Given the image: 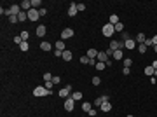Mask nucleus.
Returning <instances> with one entry per match:
<instances>
[{
	"instance_id": "f257e3e1",
	"label": "nucleus",
	"mask_w": 157,
	"mask_h": 117,
	"mask_svg": "<svg viewBox=\"0 0 157 117\" xmlns=\"http://www.w3.org/2000/svg\"><path fill=\"white\" fill-rule=\"evenodd\" d=\"M31 93H33V96L40 98V96H49V94H52V89H46V86H37Z\"/></svg>"
},
{
	"instance_id": "f03ea898",
	"label": "nucleus",
	"mask_w": 157,
	"mask_h": 117,
	"mask_svg": "<svg viewBox=\"0 0 157 117\" xmlns=\"http://www.w3.org/2000/svg\"><path fill=\"white\" fill-rule=\"evenodd\" d=\"M101 31H103V35H105V37H112V35L115 33V26H114V25H110V23H107V25H103Z\"/></svg>"
},
{
	"instance_id": "7ed1b4c3",
	"label": "nucleus",
	"mask_w": 157,
	"mask_h": 117,
	"mask_svg": "<svg viewBox=\"0 0 157 117\" xmlns=\"http://www.w3.org/2000/svg\"><path fill=\"white\" fill-rule=\"evenodd\" d=\"M73 108H75V100L72 96L65 98V110L66 112H73Z\"/></svg>"
},
{
	"instance_id": "20e7f679",
	"label": "nucleus",
	"mask_w": 157,
	"mask_h": 117,
	"mask_svg": "<svg viewBox=\"0 0 157 117\" xmlns=\"http://www.w3.org/2000/svg\"><path fill=\"white\" fill-rule=\"evenodd\" d=\"M70 94H72V86H65L63 89H59V98H68Z\"/></svg>"
},
{
	"instance_id": "39448f33",
	"label": "nucleus",
	"mask_w": 157,
	"mask_h": 117,
	"mask_svg": "<svg viewBox=\"0 0 157 117\" xmlns=\"http://www.w3.org/2000/svg\"><path fill=\"white\" fill-rule=\"evenodd\" d=\"M73 37V30L72 28H65L61 31V40H66V39H72Z\"/></svg>"
},
{
	"instance_id": "423d86ee",
	"label": "nucleus",
	"mask_w": 157,
	"mask_h": 117,
	"mask_svg": "<svg viewBox=\"0 0 157 117\" xmlns=\"http://www.w3.org/2000/svg\"><path fill=\"white\" fill-rule=\"evenodd\" d=\"M40 18V14H39V10L37 9H30L28 10V19L30 21H37Z\"/></svg>"
},
{
	"instance_id": "0eeeda50",
	"label": "nucleus",
	"mask_w": 157,
	"mask_h": 117,
	"mask_svg": "<svg viewBox=\"0 0 157 117\" xmlns=\"http://www.w3.org/2000/svg\"><path fill=\"white\" fill-rule=\"evenodd\" d=\"M124 47V42H122V40H120V42H119V40H112V42H110V49H114V51H119V49H122Z\"/></svg>"
},
{
	"instance_id": "6e6552de",
	"label": "nucleus",
	"mask_w": 157,
	"mask_h": 117,
	"mask_svg": "<svg viewBox=\"0 0 157 117\" xmlns=\"http://www.w3.org/2000/svg\"><path fill=\"white\" fill-rule=\"evenodd\" d=\"M124 47L129 49V51H131V49H134V47H138V46H136V40H134V39H128V40H124Z\"/></svg>"
},
{
	"instance_id": "1a4fd4ad",
	"label": "nucleus",
	"mask_w": 157,
	"mask_h": 117,
	"mask_svg": "<svg viewBox=\"0 0 157 117\" xmlns=\"http://www.w3.org/2000/svg\"><path fill=\"white\" fill-rule=\"evenodd\" d=\"M96 61H101V63H107V61H108V56H107V52H105V51H99V52H98V56H96Z\"/></svg>"
},
{
	"instance_id": "9d476101",
	"label": "nucleus",
	"mask_w": 157,
	"mask_h": 117,
	"mask_svg": "<svg viewBox=\"0 0 157 117\" xmlns=\"http://www.w3.org/2000/svg\"><path fill=\"white\" fill-rule=\"evenodd\" d=\"M19 5H21V9L25 10V12H28V10L31 9V0H23Z\"/></svg>"
},
{
	"instance_id": "9b49d317",
	"label": "nucleus",
	"mask_w": 157,
	"mask_h": 117,
	"mask_svg": "<svg viewBox=\"0 0 157 117\" xmlns=\"http://www.w3.org/2000/svg\"><path fill=\"white\" fill-rule=\"evenodd\" d=\"M35 33H37V37H44L46 35V25H39L37 30H35Z\"/></svg>"
},
{
	"instance_id": "f8f14e48",
	"label": "nucleus",
	"mask_w": 157,
	"mask_h": 117,
	"mask_svg": "<svg viewBox=\"0 0 157 117\" xmlns=\"http://www.w3.org/2000/svg\"><path fill=\"white\" fill-rule=\"evenodd\" d=\"M77 12H78V10H77V4H72V5L68 7V16H70V18H73Z\"/></svg>"
},
{
	"instance_id": "ddd939ff",
	"label": "nucleus",
	"mask_w": 157,
	"mask_h": 117,
	"mask_svg": "<svg viewBox=\"0 0 157 117\" xmlns=\"http://www.w3.org/2000/svg\"><path fill=\"white\" fill-rule=\"evenodd\" d=\"M96 56H98V51H96L94 47H89V49H87V58L96 59Z\"/></svg>"
},
{
	"instance_id": "4468645a",
	"label": "nucleus",
	"mask_w": 157,
	"mask_h": 117,
	"mask_svg": "<svg viewBox=\"0 0 157 117\" xmlns=\"http://www.w3.org/2000/svg\"><path fill=\"white\" fill-rule=\"evenodd\" d=\"M54 47L58 49V51H61V52H63V51H66V46H65V40H58V42L54 44Z\"/></svg>"
},
{
	"instance_id": "2eb2a0df",
	"label": "nucleus",
	"mask_w": 157,
	"mask_h": 117,
	"mask_svg": "<svg viewBox=\"0 0 157 117\" xmlns=\"http://www.w3.org/2000/svg\"><path fill=\"white\" fill-rule=\"evenodd\" d=\"M108 23H110V25H114V26H115V25H117V23H120V19H119V16H117V14H112V16H110V18H108Z\"/></svg>"
},
{
	"instance_id": "dca6fc26",
	"label": "nucleus",
	"mask_w": 157,
	"mask_h": 117,
	"mask_svg": "<svg viewBox=\"0 0 157 117\" xmlns=\"http://www.w3.org/2000/svg\"><path fill=\"white\" fill-rule=\"evenodd\" d=\"M40 49L47 52V51H51V49H52V46H51V44H49V42H47V40H44V42L40 44Z\"/></svg>"
},
{
	"instance_id": "f3484780",
	"label": "nucleus",
	"mask_w": 157,
	"mask_h": 117,
	"mask_svg": "<svg viewBox=\"0 0 157 117\" xmlns=\"http://www.w3.org/2000/svg\"><path fill=\"white\" fill-rule=\"evenodd\" d=\"M138 42V44H145V40H147V37H145V33H136V39H134Z\"/></svg>"
},
{
	"instance_id": "a211bd4d",
	"label": "nucleus",
	"mask_w": 157,
	"mask_h": 117,
	"mask_svg": "<svg viewBox=\"0 0 157 117\" xmlns=\"http://www.w3.org/2000/svg\"><path fill=\"white\" fill-rule=\"evenodd\" d=\"M99 110H101V112H110V110H112V105H110L108 101H105V103H101Z\"/></svg>"
},
{
	"instance_id": "6ab92c4d",
	"label": "nucleus",
	"mask_w": 157,
	"mask_h": 117,
	"mask_svg": "<svg viewBox=\"0 0 157 117\" xmlns=\"http://www.w3.org/2000/svg\"><path fill=\"white\" fill-rule=\"evenodd\" d=\"M18 19H19V23H23V21H26V19H28V12L21 10L19 14H18Z\"/></svg>"
},
{
	"instance_id": "aec40b11",
	"label": "nucleus",
	"mask_w": 157,
	"mask_h": 117,
	"mask_svg": "<svg viewBox=\"0 0 157 117\" xmlns=\"http://www.w3.org/2000/svg\"><path fill=\"white\" fill-rule=\"evenodd\" d=\"M72 56H73V54H72V51H68V49H66V51H63V56H61V58L65 59V61H70V59H72Z\"/></svg>"
},
{
	"instance_id": "412c9836",
	"label": "nucleus",
	"mask_w": 157,
	"mask_h": 117,
	"mask_svg": "<svg viewBox=\"0 0 157 117\" xmlns=\"http://www.w3.org/2000/svg\"><path fill=\"white\" fill-rule=\"evenodd\" d=\"M114 59H124V52H122V49L114 51Z\"/></svg>"
},
{
	"instance_id": "4be33fe9",
	"label": "nucleus",
	"mask_w": 157,
	"mask_h": 117,
	"mask_svg": "<svg viewBox=\"0 0 157 117\" xmlns=\"http://www.w3.org/2000/svg\"><path fill=\"white\" fill-rule=\"evenodd\" d=\"M70 96L73 98L75 101H78V100H82V93H80V91H73V93H72Z\"/></svg>"
},
{
	"instance_id": "5701e85b",
	"label": "nucleus",
	"mask_w": 157,
	"mask_h": 117,
	"mask_svg": "<svg viewBox=\"0 0 157 117\" xmlns=\"http://www.w3.org/2000/svg\"><path fill=\"white\" fill-rule=\"evenodd\" d=\"M19 35H21V39H23V42H28V39H30V33L26 31V30H23V31L19 33Z\"/></svg>"
},
{
	"instance_id": "b1692460",
	"label": "nucleus",
	"mask_w": 157,
	"mask_h": 117,
	"mask_svg": "<svg viewBox=\"0 0 157 117\" xmlns=\"http://www.w3.org/2000/svg\"><path fill=\"white\" fill-rule=\"evenodd\" d=\"M91 108H93V103H89V101H86V103H82V110H84V112H89Z\"/></svg>"
},
{
	"instance_id": "393cba45",
	"label": "nucleus",
	"mask_w": 157,
	"mask_h": 117,
	"mask_svg": "<svg viewBox=\"0 0 157 117\" xmlns=\"http://www.w3.org/2000/svg\"><path fill=\"white\" fill-rule=\"evenodd\" d=\"M40 5H42V2H40V0H31V9H37V10H39Z\"/></svg>"
},
{
	"instance_id": "a878e982",
	"label": "nucleus",
	"mask_w": 157,
	"mask_h": 117,
	"mask_svg": "<svg viewBox=\"0 0 157 117\" xmlns=\"http://www.w3.org/2000/svg\"><path fill=\"white\" fill-rule=\"evenodd\" d=\"M122 63H124L126 68H129V67L133 65V59H131V58H124V59H122Z\"/></svg>"
},
{
	"instance_id": "bb28decb",
	"label": "nucleus",
	"mask_w": 157,
	"mask_h": 117,
	"mask_svg": "<svg viewBox=\"0 0 157 117\" xmlns=\"http://www.w3.org/2000/svg\"><path fill=\"white\" fill-rule=\"evenodd\" d=\"M91 82H93V86H99V84H101V79H99L98 75H96V77H93V79H91Z\"/></svg>"
},
{
	"instance_id": "cd10ccee",
	"label": "nucleus",
	"mask_w": 157,
	"mask_h": 117,
	"mask_svg": "<svg viewBox=\"0 0 157 117\" xmlns=\"http://www.w3.org/2000/svg\"><path fill=\"white\" fill-rule=\"evenodd\" d=\"M105 67H107V65H105V63H101V61H98V63H96V67H94V68H96V70H99V72H101V70H105Z\"/></svg>"
},
{
	"instance_id": "c85d7f7f",
	"label": "nucleus",
	"mask_w": 157,
	"mask_h": 117,
	"mask_svg": "<svg viewBox=\"0 0 157 117\" xmlns=\"http://www.w3.org/2000/svg\"><path fill=\"white\" fill-rule=\"evenodd\" d=\"M138 51H140L141 54H145V52H147V46H145V44H140V46H138Z\"/></svg>"
},
{
	"instance_id": "c756f323",
	"label": "nucleus",
	"mask_w": 157,
	"mask_h": 117,
	"mask_svg": "<svg viewBox=\"0 0 157 117\" xmlns=\"http://www.w3.org/2000/svg\"><path fill=\"white\" fill-rule=\"evenodd\" d=\"M28 47H30V46H28V42H23V44L19 46V49L23 51V52H26V51H28Z\"/></svg>"
},
{
	"instance_id": "7c9ffc66",
	"label": "nucleus",
	"mask_w": 157,
	"mask_h": 117,
	"mask_svg": "<svg viewBox=\"0 0 157 117\" xmlns=\"http://www.w3.org/2000/svg\"><path fill=\"white\" fill-rule=\"evenodd\" d=\"M89 61H91V58H87V56H82V58H80V63H82V65H89Z\"/></svg>"
},
{
	"instance_id": "2f4dec72",
	"label": "nucleus",
	"mask_w": 157,
	"mask_h": 117,
	"mask_svg": "<svg viewBox=\"0 0 157 117\" xmlns=\"http://www.w3.org/2000/svg\"><path fill=\"white\" fill-rule=\"evenodd\" d=\"M154 72H155V70L152 68V65H150V67H147V68H145V73H147V75H154Z\"/></svg>"
},
{
	"instance_id": "473e14b6",
	"label": "nucleus",
	"mask_w": 157,
	"mask_h": 117,
	"mask_svg": "<svg viewBox=\"0 0 157 117\" xmlns=\"http://www.w3.org/2000/svg\"><path fill=\"white\" fill-rule=\"evenodd\" d=\"M14 42H16V44H18V47H19L21 44H23V39H21V35H16V37H14Z\"/></svg>"
},
{
	"instance_id": "72a5a7b5",
	"label": "nucleus",
	"mask_w": 157,
	"mask_h": 117,
	"mask_svg": "<svg viewBox=\"0 0 157 117\" xmlns=\"http://www.w3.org/2000/svg\"><path fill=\"white\" fill-rule=\"evenodd\" d=\"M9 23H19V19H18V16H9Z\"/></svg>"
},
{
	"instance_id": "f704fd0d",
	"label": "nucleus",
	"mask_w": 157,
	"mask_h": 117,
	"mask_svg": "<svg viewBox=\"0 0 157 117\" xmlns=\"http://www.w3.org/2000/svg\"><path fill=\"white\" fill-rule=\"evenodd\" d=\"M44 80H46V82H47V80H52V75H51L49 72H46V73H44Z\"/></svg>"
},
{
	"instance_id": "c9c22d12",
	"label": "nucleus",
	"mask_w": 157,
	"mask_h": 117,
	"mask_svg": "<svg viewBox=\"0 0 157 117\" xmlns=\"http://www.w3.org/2000/svg\"><path fill=\"white\" fill-rule=\"evenodd\" d=\"M122 30H124V25H122V23H117V25H115V31H122Z\"/></svg>"
},
{
	"instance_id": "e433bc0d",
	"label": "nucleus",
	"mask_w": 157,
	"mask_h": 117,
	"mask_svg": "<svg viewBox=\"0 0 157 117\" xmlns=\"http://www.w3.org/2000/svg\"><path fill=\"white\" fill-rule=\"evenodd\" d=\"M39 14H40V16H46V14H47V9H46V7H40V9H39Z\"/></svg>"
},
{
	"instance_id": "4c0bfd02",
	"label": "nucleus",
	"mask_w": 157,
	"mask_h": 117,
	"mask_svg": "<svg viewBox=\"0 0 157 117\" xmlns=\"http://www.w3.org/2000/svg\"><path fill=\"white\" fill-rule=\"evenodd\" d=\"M145 46H147V47H154V42H152V39H147V40H145Z\"/></svg>"
},
{
	"instance_id": "58836bf2",
	"label": "nucleus",
	"mask_w": 157,
	"mask_h": 117,
	"mask_svg": "<svg viewBox=\"0 0 157 117\" xmlns=\"http://www.w3.org/2000/svg\"><path fill=\"white\" fill-rule=\"evenodd\" d=\"M77 10H80V12L86 10V4H77Z\"/></svg>"
},
{
	"instance_id": "ea45409f",
	"label": "nucleus",
	"mask_w": 157,
	"mask_h": 117,
	"mask_svg": "<svg viewBox=\"0 0 157 117\" xmlns=\"http://www.w3.org/2000/svg\"><path fill=\"white\" fill-rule=\"evenodd\" d=\"M52 86H54L52 80H47V82H46V89H52Z\"/></svg>"
},
{
	"instance_id": "a19ab883",
	"label": "nucleus",
	"mask_w": 157,
	"mask_h": 117,
	"mask_svg": "<svg viewBox=\"0 0 157 117\" xmlns=\"http://www.w3.org/2000/svg\"><path fill=\"white\" fill-rule=\"evenodd\" d=\"M105 52H107V56H108V58H110V56H114V49H110V47L105 49Z\"/></svg>"
},
{
	"instance_id": "79ce46f5",
	"label": "nucleus",
	"mask_w": 157,
	"mask_h": 117,
	"mask_svg": "<svg viewBox=\"0 0 157 117\" xmlns=\"http://www.w3.org/2000/svg\"><path fill=\"white\" fill-rule=\"evenodd\" d=\"M59 80H61L59 75H54V77H52V82H54V84H59Z\"/></svg>"
},
{
	"instance_id": "37998d69",
	"label": "nucleus",
	"mask_w": 157,
	"mask_h": 117,
	"mask_svg": "<svg viewBox=\"0 0 157 117\" xmlns=\"http://www.w3.org/2000/svg\"><path fill=\"white\" fill-rule=\"evenodd\" d=\"M101 103H103L101 98H96V100H94V105H96V107H101Z\"/></svg>"
},
{
	"instance_id": "c03bdc74",
	"label": "nucleus",
	"mask_w": 157,
	"mask_h": 117,
	"mask_svg": "<svg viewBox=\"0 0 157 117\" xmlns=\"http://www.w3.org/2000/svg\"><path fill=\"white\" fill-rule=\"evenodd\" d=\"M87 114H89V115H91V117H94V115H96V114H98V112H96V110H94V108H91V110H89Z\"/></svg>"
},
{
	"instance_id": "a18cd8bd",
	"label": "nucleus",
	"mask_w": 157,
	"mask_h": 117,
	"mask_svg": "<svg viewBox=\"0 0 157 117\" xmlns=\"http://www.w3.org/2000/svg\"><path fill=\"white\" fill-rule=\"evenodd\" d=\"M54 56H56V58H61V56H63V52H61V51H58V49H56V51H54Z\"/></svg>"
},
{
	"instance_id": "49530a36",
	"label": "nucleus",
	"mask_w": 157,
	"mask_h": 117,
	"mask_svg": "<svg viewBox=\"0 0 157 117\" xmlns=\"http://www.w3.org/2000/svg\"><path fill=\"white\" fill-rule=\"evenodd\" d=\"M122 73H124V75H129V68H126V67H124V68H122Z\"/></svg>"
},
{
	"instance_id": "de8ad7c7",
	"label": "nucleus",
	"mask_w": 157,
	"mask_h": 117,
	"mask_svg": "<svg viewBox=\"0 0 157 117\" xmlns=\"http://www.w3.org/2000/svg\"><path fill=\"white\" fill-rule=\"evenodd\" d=\"M99 98H101V101H103V103H105V101H108V96H107V94H103V96H99Z\"/></svg>"
},
{
	"instance_id": "09e8293b",
	"label": "nucleus",
	"mask_w": 157,
	"mask_h": 117,
	"mask_svg": "<svg viewBox=\"0 0 157 117\" xmlns=\"http://www.w3.org/2000/svg\"><path fill=\"white\" fill-rule=\"evenodd\" d=\"M152 42H154V46H157V35H154V37H152Z\"/></svg>"
},
{
	"instance_id": "8fccbe9b",
	"label": "nucleus",
	"mask_w": 157,
	"mask_h": 117,
	"mask_svg": "<svg viewBox=\"0 0 157 117\" xmlns=\"http://www.w3.org/2000/svg\"><path fill=\"white\" fill-rule=\"evenodd\" d=\"M152 68H154V70H157V61H154V63H152Z\"/></svg>"
},
{
	"instance_id": "3c124183",
	"label": "nucleus",
	"mask_w": 157,
	"mask_h": 117,
	"mask_svg": "<svg viewBox=\"0 0 157 117\" xmlns=\"http://www.w3.org/2000/svg\"><path fill=\"white\" fill-rule=\"evenodd\" d=\"M154 51H155V52H157V46H154Z\"/></svg>"
},
{
	"instance_id": "603ef678",
	"label": "nucleus",
	"mask_w": 157,
	"mask_h": 117,
	"mask_svg": "<svg viewBox=\"0 0 157 117\" xmlns=\"http://www.w3.org/2000/svg\"><path fill=\"white\" fill-rule=\"evenodd\" d=\"M155 75H157V70H155V72H154V77H155Z\"/></svg>"
},
{
	"instance_id": "864d4df0",
	"label": "nucleus",
	"mask_w": 157,
	"mask_h": 117,
	"mask_svg": "<svg viewBox=\"0 0 157 117\" xmlns=\"http://www.w3.org/2000/svg\"><path fill=\"white\" fill-rule=\"evenodd\" d=\"M128 117H134V115H128Z\"/></svg>"
}]
</instances>
